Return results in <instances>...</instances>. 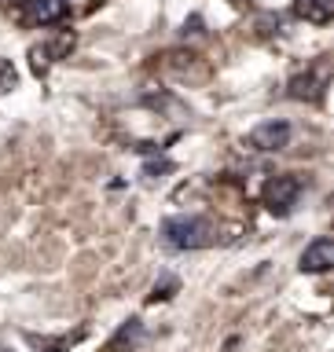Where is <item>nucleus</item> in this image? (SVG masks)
<instances>
[{
  "label": "nucleus",
  "instance_id": "obj_1",
  "mask_svg": "<svg viewBox=\"0 0 334 352\" xmlns=\"http://www.w3.org/2000/svg\"><path fill=\"white\" fill-rule=\"evenodd\" d=\"M162 239H165V246H173V250H206L217 242V228L209 217L180 213V217L162 220Z\"/></svg>",
  "mask_w": 334,
  "mask_h": 352
},
{
  "label": "nucleus",
  "instance_id": "obj_2",
  "mask_svg": "<svg viewBox=\"0 0 334 352\" xmlns=\"http://www.w3.org/2000/svg\"><path fill=\"white\" fill-rule=\"evenodd\" d=\"M302 187H305L302 176H294V173L272 176V180L264 184V191H261V206L269 209L272 217H291L298 198H302Z\"/></svg>",
  "mask_w": 334,
  "mask_h": 352
},
{
  "label": "nucleus",
  "instance_id": "obj_3",
  "mask_svg": "<svg viewBox=\"0 0 334 352\" xmlns=\"http://www.w3.org/2000/svg\"><path fill=\"white\" fill-rule=\"evenodd\" d=\"M22 26H55L70 15V0H8Z\"/></svg>",
  "mask_w": 334,
  "mask_h": 352
},
{
  "label": "nucleus",
  "instance_id": "obj_4",
  "mask_svg": "<svg viewBox=\"0 0 334 352\" xmlns=\"http://www.w3.org/2000/svg\"><path fill=\"white\" fill-rule=\"evenodd\" d=\"M70 52H74V33H59V37H52V41L33 44V48H30V70L37 77H44L55 63L66 59Z\"/></svg>",
  "mask_w": 334,
  "mask_h": 352
},
{
  "label": "nucleus",
  "instance_id": "obj_5",
  "mask_svg": "<svg viewBox=\"0 0 334 352\" xmlns=\"http://www.w3.org/2000/svg\"><path fill=\"white\" fill-rule=\"evenodd\" d=\"M291 132L294 129L286 125V121H261V125L247 136V147L250 151H264V154H269V151H283L286 143H291Z\"/></svg>",
  "mask_w": 334,
  "mask_h": 352
},
{
  "label": "nucleus",
  "instance_id": "obj_6",
  "mask_svg": "<svg viewBox=\"0 0 334 352\" xmlns=\"http://www.w3.org/2000/svg\"><path fill=\"white\" fill-rule=\"evenodd\" d=\"M331 264H334V239L320 235V239L309 242L305 253H302V272H309V275H320V272H327Z\"/></svg>",
  "mask_w": 334,
  "mask_h": 352
},
{
  "label": "nucleus",
  "instance_id": "obj_7",
  "mask_svg": "<svg viewBox=\"0 0 334 352\" xmlns=\"http://www.w3.org/2000/svg\"><path fill=\"white\" fill-rule=\"evenodd\" d=\"M324 85H327L324 77H316L313 70H305V74H294V77H291V85H286V96L316 103V99H324Z\"/></svg>",
  "mask_w": 334,
  "mask_h": 352
},
{
  "label": "nucleus",
  "instance_id": "obj_8",
  "mask_svg": "<svg viewBox=\"0 0 334 352\" xmlns=\"http://www.w3.org/2000/svg\"><path fill=\"white\" fill-rule=\"evenodd\" d=\"M294 15L313 26H327L334 19V0H294Z\"/></svg>",
  "mask_w": 334,
  "mask_h": 352
},
{
  "label": "nucleus",
  "instance_id": "obj_9",
  "mask_svg": "<svg viewBox=\"0 0 334 352\" xmlns=\"http://www.w3.org/2000/svg\"><path fill=\"white\" fill-rule=\"evenodd\" d=\"M140 341H143V323H140V319H125V323H121V330L110 338L107 352H129V349H136Z\"/></svg>",
  "mask_w": 334,
  "mask_h": 352
},
{
  "label": "nucleus",
  "instance_id": "obj_10",
  "mask_svg": "<svg viewBox=\"0 0 334 352\" xmlns=\"http://www.w3.org/2000/svg\"><path fill=\"white\" fill-rule=\"evenodd\" d=\"M176 286H180V283H176L173 275H165L162 283H154V290H151V305H158V301H169V297L176 294Z\"/></svg>",
  "mask_w": 334,
  "mask_h": 352
},
{
  "label": "nucleus",
  "instance_id": "obj_11",
  "mask_svg": "<svg viewBox=\"0 0 334 352\" xmlns=\"http://www.w3.org/2000/svg\"><path fill=\"white\" fill-rule=\"evenodd\" d=\"M15 85H19V70L8 59H0V96H8Z\"/></svg>",
  "mask_w": 334,
  "mask_h": 352
},
{
  "label": "nucleus",
  "instance_id": "obj_12",
  "mask_svg": "<svg viewBox=\"0 0 334 352\" xmlns=\"http://www.w3.org/2000/svg\"><path fill=\"white\" fill-rule=\"evenodd\" d=\"M202 15H191V19H184V26H180V37H198V33H202Z\"/></svg>",
  "mask_w": 334,
  "mask_h": 352
},
{
  "label": "nucleus",
  "instance_id": "obj_13",
  "mask_svg": "<svg viewBox=\"0 0 334 352\" xmlns=\"http://www.w3.org/2000/svg\"><path fill=\"white\" fill-rule=\"evenodd\" d=\"M158 173H173V162L162 158V162H147V165H143V176H147V180H154Z\"/></svg>",
  "mask_w": 334,
  "mask_h": 352
}]
</instances>
